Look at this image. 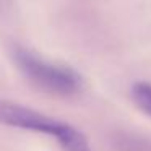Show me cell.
Instances as JSON below:
<instances>
[{
    "mask_svg": "<svg viewBox=\"0 0 151 151\" xmlns=\"http://www.w3.org/2000/svg\"><path fill=\"white\" fill-rule=\"evenodd\" d=\"M15 62L31 83L47 93L73 96L83 88V80L78 72L67 65L52 63L28 49L15 50Z\"/></svg>",
    "mask_w": 151,
    "mask_h": 151,
    "instance_id": "obj_2",
    "label": "cell"
},
{
    "mask_svg": "<svg viewBox=\"0 0 151 151\" xmlns=\"http://www.w3.org/2000/svg\"><path fill=\"white\" fill-rule=\"evenodd\" d=\"M112 145L117 151H151V138L135 132H117Z\"/></svg>",
    "mask_w": 151,
    "mask_h": 151,
    "instance_id": "obj_3",
    "label": "cell"
},
{
    "mask_svg": "<svg viewBox=\"0 0 151 151\" xmlns=\"http://www.w3.org/2000/svg\"><path fill=\"white\" fill-rule=\"evenodd\" d=\"M0 124L47 135L63 151H91L88 137L76 127L17 102L0 99Z\"/></svg>",
    "mask_w": 151,
    "mask_h": 151,
    "instance_id": "obj_1",
    "label": "cell"
},
{
    "mask_svg": "<svg viewBox=\"0 0 151 151\" xmlns=\"http://www.w3.org/2000/svg\"><path fill=\"white\" fill-rule=\"evenodd\" d=\"M132 98L135 104L141 109L146 115L151 117V83L138 81L132 88Z\"/></svg>",
    "mask_w": 151,
    "mask_h": 151,
    "instance_id": "obj_4",
    "label": "cell"
}]
</instances>
